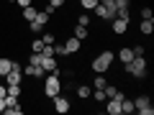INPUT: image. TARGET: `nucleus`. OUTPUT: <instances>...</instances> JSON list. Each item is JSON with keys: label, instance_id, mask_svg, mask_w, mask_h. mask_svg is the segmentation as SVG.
Returning a JSON list of instances; mask_svg holds the SVG:
<instances>
[{"label": "nucleus", "instance_id": "0eeeda50", "mask_svg": "<svg viewBox=\"0 0 154 115\" xmlns=\"http://www.w3.org/2000/svg\"><path fill=\"white\" fill-rule=\"evenodd\" d=\"M128 26H131V23L123 21V18H110V31H113L116 36H123V33H128Z\"/></svg>", "mask_w": 154, "mask_h": 115}, {"label": "nucleus", "instance_id": "5701e85b", "mask_svg": "<svg viewBox=\"0 0 154 115\" xmlns=\"http://www.w3.org/2000/svg\"><path fill=\"white\" fill-rule=\"evenodd\" d=\"M77 26H93V18H90V13H88V10L77 16Z\"/></svg>", "mask_w": 154, "mask_h": 115}, {"label": "nucleus", "instance_id": "6ab92c4d", "mask_svg": "<svg viewBox=\"0 0 154 115\" xmlns=\"http://www.w3.org/2000/svg\"><path fill=\"white\" fill-rule=\"evenodd\" d=\"M139 16H141V21H154V10H152V5H141Z\"/></svg>", "mask_w": 154, "mask_h": 115}, {"label": "nucleus", "instance_id": "a878e982", "mask_svg": "<svg viewBox=\"0 0 154 115\" xmlns=\"http://www.w3.org/2000/svg\"><path fill=\"white\" fill-rule=\"evenodd\" d=\"M28 46H31V51H41V49H44V41H41V36H38V38H33V41H31Z\"/></svg>", "mask_w": 154, "mask_h": 115}, {"label": "nucleus", "instance_id": "9d476101", "mask_svg": "<svg viewBox=\"0 0 154 115\" xmlns=\"http://www.w3.org/2000/svg\"><path fill=\"white\" fill-rule=\"evenodd\" d=\"M64 49H67V54H80V51H82V41H80V38H75V36H69L64 41Z\"/></svg>", "mask_w": 154, "mask_h": 115}, {"label": "nucleus", "instance_id": "4468645a", "mask_svg": "<svg viewBox=\"0 0 154 115\" xmlns=\"http://www.w3.org/2000/svg\"><path fill=\"white\" fill-rule=\"evenodd\" d=\"M134 113V97H121V115H131Z\"/></svg>", "mask_w": 154, "mask_h": 115}, {"label": "nucleus", "instance_id": "c85d7f7f", "mask_svg": "<svg viewBox=\"0 0 154 115\" xmlns=\"http://www.w3.org/2000/svg\"><path fill=\"white\" fill-rule=\"evenodd\" d=\"M64 3H67V0H49L46 5H51L54 10H59V8H64Z\"/></svg>", "mask_w": 154, "mask_h": 115}, {"label": "nucleus", "instance_id": "39448f33", "mask_svg": "<svg viewBox=\"0 0 154 115\" xmlns=\"http://www.w3.org/2000/svg\"><path fill=\"white\" fill-rule=\"evenodd\" d=\"M134 113H141V115H152V113H154L152 97H149V95H139V97H134Z\"/></svg>", "mask_w": 154, "mask_h": 115}, {"label": "nucleus", "instance_id": "2f4dec72", "mask_svg": "<svg viewBox=\"0 0 154 115\" xmlns=\"http://www.w3.org/2000/svg\"><path fill=\"white\" fill-rule=\"evenodd\" d=\"M0 113H5V100L0 97Z\"/></svg>", "mask_w": 154, "mask_h": 115}, {"label": "nucleus", "instance_id": "20e7f679", "mask_svg": "<svg viewBox=\"0 0 154 115\" xmlns=\"http://www.w3.org/2000/svg\"><path fill=\"white\" fill-rule=\"evenodd\" d=\"M49 21H51V16H49V13H46V10H38V13H36V18H33V21L28 23V31L38 36V33H41L46 26H49Z\"/></svg>", "mask_w": 154, "mask_h": 115}, {"label": "nucleus", "instance_id": "f8f14e48", "mask_svg": "<svg viewBox=\"0 0 154 115\" xmlns=\"http://www.w3.org/2000/svg\"><path fill=\"white\" fill-rule=\"evenodd\" d=\"M72 36L80 38V41H88L90 38V26H75L72 28Z\"/></svg>", "mask_w": 154, "mask_h": 115}, {"label": "nucleus", "instance_id": "f03ea898", "mask_svg": "<svg viewBox=\"0 0 154 115\" xmlns=\"http://www.w3.org/2000/svg\"><path fill=\"white\" fill-rule=\"evenodd\" d=\"M113 61H116V54L110 49H103L93 61H90V69H93L95 74H108L110 66H113Z\"/></svg>", "mask_w": 154, "mask_h": 115}, {"label": "nucleus", "instance_id": "6e6552de", "mask_svg": "<svg viewBox=\"0 0 154 115\" xmlns=\"http://www.w3.org/2000/svg\"><path fill=\"white\" fill-rule=\"evenodd\" d=\"M23 77H31V79H44L46 72L41 69V66H36V64H26V66H23Z\"/></svg>", "mask_w": 154, "mask_h": 115}, {"label": "nucleus", "instance_id": "b1692460", "mask_svg": "<svg viewBox=\"0 0 154 115\" xmlns=\"http://www.w3.org/2000/svg\"><path fill=\"white\" fill-rule=\"evenodd\" d=\"M90 97H93L95 102H105V100H108V97H105V90H93V92H90Z\"/></svg>", "mask_w": 154, "mask_h": 115}, {"label": "nucleus", "instance_id": "ddd939ff", "mask_svg": "<svg viewBox=\"0 0 154 115\" xmlns=\"http://www.w3.org/2000/svg\"><path fill=\"white\" fill-rule=\"evenodd\" d=\"M131 59H134L131 46H121V49H118V61H121V64H128Z\"/></svg>", "mask_w": 154, "mask_h": 115}, {"label": "nucleus", "instance_id": "c756f323", "mask_svg": "<svg viewBox=\"0 0 154 115\" xmlns=\"http://www.w3.org/2000/svg\"><path fill=\"white\" fill-rule=\"evenodd\" d=\"M16 5H21V8H26V5H33V0H16Z\"/></svg>", "mask_w": 154, "mask_h": 115}, {"label": "nucleus", "instance_id": "9b49d317", "mask_svg": "<svg viewBox=\"0 0 154 115\" xmlns=\"http://www.w3.org/2000/svg\"><path fill=\"white\" fill-rule=\"evenodd\" d=\"M105 113H108V115H121V100H118V97H108V102H105Z\"/></svg>", "mask_w": 154, "mask_h": 115}, {"label": "nucleus", "instance_id": "393cba45", "mask_svg": "<svg viewBox=\"0 0 154 115\" xmlns=\"http://www.w3.org/2000/svg\"><path fill=\"white\" fill-rule=\"evenodd\" d=\"M131 51H134V56H146V46L144 44H131Z\"/></svg>", "mask_w": 154, "mask_h": 115}, {"label": "nucleus", "instance_id": "4be33fe9", "mask_svg": "<svg viewBox=\"0 0 154 115\" xmlns=\"http://www.w3.org/2000/svg\"><path fill=\"white\" fill-rule=\"evenodd\" d=\"M77 3H80V8H82V10H88V13H93V8L98 5L100 0H77Z\"/></svg>", "mask_w": 154, "mask_h": 115}, {"label": "nucleus", "instance_id": "bb28decb", "mask_svg": "<svg viewBox=\"0 0 154 115\" xmlns=\"http://www.w3.org/2000/svg\"><path fill=\"white\" fill-rule=\"evenodd\" d=\"M113 5H116V10H121V8H131V0H116Z\"/></svg>", "mask_w": 154, "mask_h": 115}, {"label": "nucleus", "instance_id": "2eb2a0df", "mask_svg": "<svg viewBox=\"0 0 154 115\" xmlns=\"http://www.w3.org/2000/svg\"><path fill=\"white\" fill-rule=\"evenodd\" d=\"M36 8H33V5H26V8H21V18H23V21H26V23H31L33 21V18H36Z\"/></svg>", "mask_w": 154, "mask_h": 115}, {"label": "nucleus", "instance_id": "f257e3e1", "mask_svg": "<svg viewBox=\"0 0 154 115\" xmlns=\"http://www.w3.org/2000/svg\"><path fill=\"white\" fill-rule=\"evenodd\" d=\"M123 72L134 79H146L149 77V59L146 56H134L128 64H123Z\"/></svg>", "mask_w": 154, "mask_h": 115}, {"label": "nucleus", "instance_id": "1a4fd4ad", "mask_svg": "<svg viewBox=\"0 0 154 115\" xmlns=\"http://www.w3.org/2000/svg\"><path fill=\"white\" fill-rule=\"evenodd\" d=\"M51 100H54V110H57V113H69V110H72V105H69V100H67L64 97V95H57V97H51Z\"/></svg>", "mask_w": 154, "mask_h": 115}, {"label": "nucleus", "instance_id": "aec40b11", "mask_svg": "<svg viewBox=\"0 0 154 115\" xmlns=\"http://www.w3.org/2000/svg\"><path fill=\"white\" fill-rule=\"evenodd\" d=\"M90 92H93V87H88V84H77V97H80V100H88Z\"/></svg>", "mask_w": 154, "mask_h": 115}, {"label": "nucleus", "instance_id": "7ed1b4c3", "mask_svg": "<svg viewBox=\"0 0 154 115\" xmlns=\"http://www.w3.org/2000/svg\"><path fill=\"white\" fill-rule=\"evenodd\" d=\"M59 92H62V77L57 74V72H49V74L44 77V84H41V95H44L46 100H51Z\"/></svg>", "mask_w": 154, "mask_h": 115}, {"label": "nucleus", "instance_id": "f3484780", "mask_svg": "<svg viewBox=\"0 0 154 115\" xmlns=\"http://www.w3.org/2000/svg\"><path fill=\"white\" fill-rule=\"evenodd\" d=\"M105 84H108V77H105V74H95V77H93V84H90V87H93V90H103Z\"/></svg>", "mask_w": 154, "mask_h": 115}, {"label": "nucleus", "instance_id": "a211bd4d", "mask_svg": "<svg viewBox=\"0 0 154 115\" xmlns=\"http://www.w3.org/2000/svg\"><path fill=\"white\" fill-rule=\"evenodd\" d=\"M139 31H141V36H152L154 33V21H141L139 23Z\"/></svg>", "mask_w": 154, "mask_h": 115}, {"label": "nucleus", "instance_id": "473e14b6", "mask_svg": "<svg viewBox=\"0 0 154 115\" xmlns=\"http://www.w3.org/2000/svg\"><path fill=\"white\" fill-rule=\"evenodd\" d=\"M5 3H16V0H5Z\"/></svg>", "mask_w": 154, "mask_h": 115}, {"label": "nucleus", "instance_id": "423d86ee", "mask_svg": "<svg viewBox=\"0 0 154 115\" xmlns=\"http://www.w3.org/2000/svg\"><path fill=\"white\" fill-rule=\"evenodd\" d=\"M3 82L5 84H21L23 82V64H18V61L13 59V69L3 77Z\"/></svg>", "mask_w": 154, "mask_h": 115}, {"label": "nucleus", "instance_id": "dca6fc26", "mask_svg": "<svg viewBox=\"0 0 154 115\" xmlns=\"http://www.w3.org/2000/svg\"><path fill=\"white\" fill-rule=\"evenodd\" d=\"M13 69V59L11 56H0V77H5Z\"/></svg>", "mask_w": 154, "mask_h": 115}, {"label": "nucleus", "instance_id": "412c9836", "mask_svg": "<svg viewBox=\"0 0 154 115\" xmlns=\"http://www.w3.org/2000/svg\"><path fill=\"white\" fill-rule=\"evenodd\" d=\"M41 41H44V44H57V33L54 31H41Z\"/></svg>", "mask_w": 154, "mask_h": 115}, {"label": "nucleus", "instance_id": "cd10ccee", "mask_svg": "<svg viewBox=\"0 0 154 115\" xmlns=\"http://www.w3.org/2000/svg\"><path fill=\"white\" fill-rule=\"evenodd\" d=\"M5 108H13V105H18V97H13V95H5Z\"/></svg>", "mask_w": 154, "mask_h": 115}, {"label": "nucleus", "instance_id": "7c9ffc66", "mask_svg": "<svg viewBox=\"0 0 154 115\" xmlns=\"http://www.w3.org/2000/svg\"><path fill=\"white\" fill-rule=\"evenodd\" d=\"M5 95H8V84L0 82V97H5Z\"/></svg>", "mask_w": 154, "mask_h": 115}]
</instances>
